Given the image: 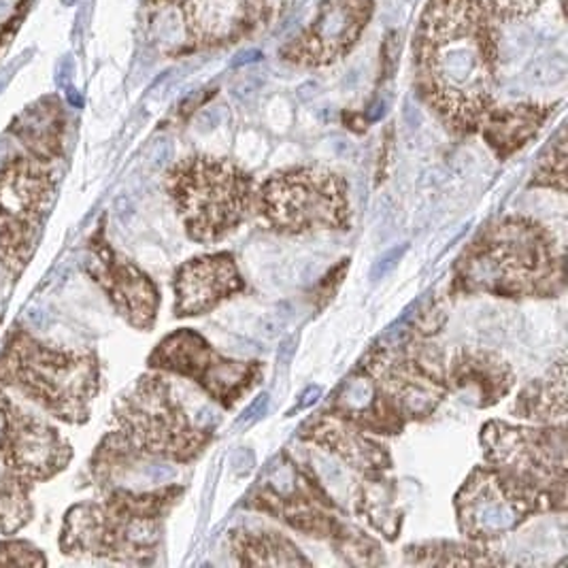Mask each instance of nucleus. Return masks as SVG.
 <instances>
[{"label":"nucleus","instance_id":"29","mask_svg":"<svg viewBox=\"0 0 568 568\" xmlns=\"http://www.w3.org/2000/svg\"><path fill=\"white\" fill-rule=\"evenodd\" d=\"M264 58V53L260 50H245V52H239L231 60V69H243V67H250V64H256Z\"/></svg>","mask_w":568,"mask_h":568},{"label":"nucleus","instance_id":"10","mask_svg":"<svg viewBox=\"0 0 568 568\" xmlns=\"http://www.w3.org/2000/svg\"><path fill=\"white\" fill-rule=\"evenodd\" d=\"M488 465L517 479L567 498V428H521L488 422L481 428Z\"/></svg>","mask_w":568,"mask_h":568},{"label":"nucleus","instance_id":"24","mask_svg":"<svg viewBox=\"0 0 568 568\" xmlns=\"http://www.w3.org/2000/svg\"><path fill=\"white\" fill-rule=\"evenodd\" d=\"M565 73H567V60H565L562 53H554V55L541 58L539 62H535L528 69V78H530V81H537V83H556V81L565 78Z\"/></svg>","mask_w":568,"mask_h":568},{"label":"nucleus","instance_id":"19","mask_svg":"<svg viewBox=\"0 0 568 568\" xmlns=\"http://www.w3.org/2000/svg\"><path fill=\"white\" fill-rule=\"evenodd\" d=\"M567 362L560 361L547 377L528 384L517 396L516 412L519 417L539 424H565L567 419Z\"/></svg>","mask_w":568,"mask_h":568},{"label":"nucleus","instance_id":"27","mask_svg":"<svg viewBox=\"0 0 568 568\" xmlns=\"http://www.w3.org/2000/svg\"><path fill=\"white\" fill-rule=\"evenodd\" d=\"M262 85H264V78L250 75V78L241 79V81L234 83L233 94L239 101L245 103V101H250V99H254L258 94Z\"/></svg>","mask_w":568,"mask_h":568},{"label":"nucleus","instance_id":"25","mask_svg":"<svg viewBox=\"0 0 568 568\" xmlns=\"http://www.w3.org/2000/svg\"><path fill=\"white\" fill-rule=\"evenodd\" d=\"M407 252H409V243H403V245H398V247L386 252L382 258L375 262V266H373V271H371V280H375V282L384 280L386 275H389V273L398 266V262L403 260V256H405Z\"/></svg>","mask_w":568,"mask_h":568},{"label":"nucleus","instance_id":"21","mask_svg":"<svg viewBox=\"0 0 568 568\" xmlns=\"http://www.w3.org/2000/svg\"><path fill=\"white\" fill-rule=\"evenodd\" d=\"M152 34L162 45H183L196 37L190 0H160L152 18Z\"/></svg>","mask_w":568,"mask_h":568},{"label":"nucleus","instance_id":"32","mask_svg":"<svg viewBox=\"0 0 568 568\" xmlns=\"http://www.w3.org/2000/svg\"><path fill=\"white\" fill-rule=\"evenodd\" d=\"M322 396V388L320 386H310V388L305 389L303 394H301V400L296 403V407L290 412V414H294V412H303V409H310L311 405H315L317 403V398Z\"/></svg>","mask_w":568,"mask_h":568},{"label":"nucleus","instance_id":"16","mask_svg":"<svg viewBox=\"0 0 568 568\" xmlns=\"http://www.w3.org/2000/svg\"><path fill=\"white\" fill-rule=\"evenodd\" d=\"M449 388L458 389L475 407H491L505 398L514 386L516 377L507 362L491 352L481 349H458L447 364Z\"/></svg>","mask_w":568,"mask_h":568},{"label":"nucleus","instance_id":"12","mask_svg":"<svg viewBox=\"0 0 568 568\" xmlns=\"http://www.w3.org/2000/svg\"><path fill=\"white\" fill-rule=\"evenodd\" d=\"M375 0H324L307 30L292 39L282 58L298 67H328L358 43L371 22Z\"/></svg>","mask_w":568,"mask_h":568},{"label":"nucleus","instance_id":"1","mask_svg":"<svg viewBox=\"0 0 568 568\" xmlns=\"http://www.w3.org/2000/svg\"><path fill=\"white\" fill-rule=\"evenodd\" d=\"M417 88L447 129L479 130L494 106L498 22L481 0H428L415 37Z\"/></svg>","mask_w":568,"mask_h":568},{"label":"nucleus","instance_id":"14","mask_svg":"<svg viewBox=\"0 0 568 568\" xmlns=\"http://www.w3.org/2000/svg\"><path fill=\"white\" fill-rule=\"evenodd\" d=\"M90 273L130 326L139 331H150L154 326L160 294L154 282L139 266L120 258L106 243H97Z\"/></svg>","mask_w":568,"mask_h":568},{"label":"nucleus","instance_id":"36","mask_svg":"<svg viewBox=\"0 0 568 568\" xmlns=\"http://www.w3.org/2000/svg\"><path fill=\"white\" fill-rule=\"evenodd\" d=\"M75 2H78V0H62V4H64V7H73Z\"/></svg>","mask_w":568,"mask_h":568},{"label":"nucleus","instance_id":"33","mask_svg":"<svg viewBox=\"0 0 568 568\" xmlns=\"http://www.w3.org/2000/svg\"><path fill=\"white\" fill-rule=\"evenodd\" d=\"M296 336H292V338H285L284 343L280 345V352H277V362L280 364H290L292 358H294V354H296Z\"/></svg>","mask_w":568,"mask_h":568},{"label":"nucleus","instance_id":"35","mask_svg":"<svg viewBox=\"0 0 568 568\" xmlns=\"http://www.w3.org/2000/svg\"><path fill=\"white\" fill-rule=\"evenodd\" d=\"M67 88H69V101L79 106V104H81V97H79L78 92H75L71 85H67Z\"/></svg>","mask_w":568,"mask_h":568},{"label":"nucleus","instance_id":"3","mask_svg":"<svg viewBox=\"0 0 568 568\" xmlns=\"http://www.w3.org/2000/svg\"><path fill=\"white\" fill-rule=\"evenodd\" d=\"M454 287L500 298L554 296L565 287V254L537 220L509 215L494 222L458 260Z\"/></svg>","mask_w":568,"mask_h":568},{"label":"nucleus","instance_id":"6","mask_svg":"<svg viewBox=\"0 0 568 568\" xmlns=\"http://www.w3.org/2000/svg\"><path fill=\"white\" fill-rule=\"evenodd\" d=\"M166 190L185 234L203 245L233 234L256 207L252 175L226 158H183L169 171Z\"/></svg>","mask_w":568,"mask_h":568},{"label":"nucleus","instance_id":"20","mask_svg":"<svg viewBox=\"0 0 568 568\" xmlns=\"http://www.w3.org/2000/svg\"><path fill=\"white\" fill-rule=\"evenodd\" d=\"M234 554L247 567H310V560L292 542L275 532H236Z\"/></svg>","mask_w":568,"mask_h":568},{"label":"nucleus","instance_id":"8","mask_svg":"<svg viewBox=\"0 0 568 568\" xmlns=\"http://www.w3.org/2000/svg\"><path fill=\"white\" fill-rule=\"evenodd\" d=\"M567 498L535 488L496 466H477L456 494L460 530L473 541H491L542 511H565Z\"/></svg>","mask_w":568,"mask_h":568},{"label":"nucleus","instance_id":"18","mask_svg":"<svg viewBox=\"0 0 568 568\" xmlns=\"http://www.w3.org/2000/svg\"><path fill=\"white\" fill-rule=\"evenodd\" d=\"M305 439L326 447L345 463L364 473H382L392 465L388 449L377 440L364 437L361 428L338 419L335 415H322L313 422Z\"/></svg>","mask_w":568,"mask_h":568},{"label":"nucleus","instance_id":"28","mask_svg":"<svg viewBox=\"0 0 568 568\" xmlns=\"http://www.w3.org/2000/svg\"><path fill=\"white\" fill-rule=\"evenodd\" d=\"M73 73H75V60H73V55L71 53H67V55H62L60 58V62H58V71H55V81L60 83V85H71V79H73Z\"/></svg>","mask_w":568,"mask_h":568},{"label":"nucleus","instance_id":"26","mask_svg":"<svg viewBox=\"0 0 568 568\" xmlns=\"http://www.w3.org/2000/svg\"><path fill=\"white\" fill-rule=\"evenodd\" d=\"M268 405H271V396L266 392L260 394L258 398L236 419V428H243V426L247 428V426L256 424L260 417H264V414L268 412Z\"/></svg>","mask_w":568,"mask_h":568},{"label":"nucleus","instance_id":"2","mask_svg":"<svg viewBox=\"0 0 568 568\" xmlns=\"http://www.w3.org/2000/svg\"><path fill=\"white\" fill-rule=\"evenodd\" d=\"M209 415L190 414L166 377H141L115 409V430L99 445L92 463L97 477L106 484L126 466L190 463L213 437Z\"/></svg>","mask_w":568,"mask_h":568},{"label":"nucleus","instance_id":"34","mask_svg":"<svg viewBox=\"0 0 568 568\" xmlns=\"http://www.w3.org/2000/svg\"><path fill=\"white\" fill-rule=\"evenodd\" d=\"M386 115V101H377V104L373 106V111L368 113V118H371V122H377V120H382Z\"/></svg>","mask_w":568,"mask_h":568},{"label":"nucleus","instance_id":"30","mask_svg":"<svg viewBox=\"0 0 568 568\" xmlns=\"http://www.w3.org/2000/svg\"><path fill=\"white\" fill-rule=\"evenodd\" d=\"M30 55H32V50H27V52L22 53L18 60H13V62H11V64L0 73V92L4 90V85H7V83L11 81V78L16 75V71H20V67H22V64H27Z\"/></svg>","mask_w":568,"mask_h":568},{"label":"nucleus","instance_id":"11","mask_svg":"<svg viewBox=\"0 0 568 568\" xmlns=\"http://www.w3.org/2000/svg\"><path fill=\"white\" fill-rule=\"evenodd\" d=\"M150 366L194 382L224 409H233L250 389L258 386L264 375L260 362L226 358L205 336L187 328L158 343L150 356Z\"/></svg>","mask_w":568,"mask_h":568},{"label":"nucleus","instance_id":"17","mask_svg":"<svg viewBox=\"0 0 568 568\" xmlns=\"http://www.w3.org/2000/svg\"><path fill=\"white\" fill-rule=\"evenodd\" d=\"M554 113V104L514 103L491 106L481 120L479 130L486 143L500 160L511 158L526 148Z\"/></svg>","mask_w":568,"mask_h":568},{"label":"nucleus","instance_id":"4","mask_svg":"<svg viewBox=\"0 0 568 568\" xmlns=\"http://www.w3.org/2000/svg\"><path fill=\"white\" fill-rule=\"evenodd\" d=\"M0 379L53 417L81 424L101 389V366L92 352L53 347L16 333L0 356Z\"/></svg>","mask_w":568,"mask_h":568},{"label":"nucleus","instance_id":"15","mask_svg":"<svg viewBox=\"0 0 568 568\" xmlns=\"http://www.w3.org/2000/svg\"><path fill=\"white\" fill-rule=\"evenodd\" d=\"M175 315L192 317L217 310L245 290V280L229 252L187 260L181 264L173 280Z\"/></svg>","mask_w":568,"mask_h":568},{"label":"nucleus","instance_id":"22","mask_svg":"<svg viewBox=\"0 0 568 568\" xmlns=\"http://www.w3.org/2000/svg\"><path fill=\"white\" fill-rule=\"evenodd\" d=\"M530 185L554 187L560 194L567 192V132L560 129L558 139L545 150L537 171L532 173Z\"/></svg>","mask_w":568,"mask_h":568},{"label":"nucleus","instance_id":"5","mask_svg":"<svg viewBox=\"0 0 568 568\" xmlns=\"http://www.w3.org/2000/svg\"><path fill=\"white\" fill-rule=\"evenodd\" d=\"M178 488L158 491L113 490L103 503L79 505L67 514L62 549L67 554L143 560L154 554L160 519L178 498Z\"/></svg>","mask_w":568,"mask_h":568},{"label":"nucleus","instance_id":"7","mask_svg":"<svg viewBox=\"0 0 568 568\" xmlns=\"http://www.w3.org/2000/svg\"><path fill=\"white\" fill-rule=\"evenodd\" d=\"M262 220L282 234H315L349 231V183L341 175L294 166L273 173L256 192Z\"/></svg>","mask_w":568,"mask_h":568},{"label":"nucleus","instance_id":"31","mask_svg":"<svg viewBox=\"0 0 568 568\" xmlns=\"http://www.w3.org/2000/svg\"><path fill=\"white\" fill-rule=\"evenodd\" d=\"M220 122H222V111L220 109H205L196 118V126L201 130H213Z\"/></svg>","mask_w":568,"mask_h":568},{"label":"nucleus","instance_id":"23","mask_svg":"<svg viewBox=\"0 0 568 568\" xmlns=\"http://www.w3.org/2000/svg\"><path fill=\"white\" fill-rule=\"evenodd\" d=\"M496 22H517L539 11L545 0H481Z\"/></svg>","mask_w":568,"mask_h":568},{"label":"nucleus","instance_id":"13","mask_svg":"<svg viewBox=\"0 0 568 568\" xmlns=\"http://www.w3.org/2000/svg\"><path fill=\"white\" fill-rule=\"evenodd\" d=\"M0 456L22 481L34 484L50 479L69 465L71 445L50 424L13 405Z\"/></svg>","mask_w":568,"mask_h":568},{"label":"nucleus","instance_id":"9","mask_svg":"<svg viewBox=\"0 0 568 568\" xmlns=\"http://www.w3.org/2000/svg\"><path fill=\"white\" fill-rule=\"evenodd\" d=\"M394 347L371 352L362 366L375 377L389 407L405 424L435 414L452 389L443 352L415 343H396Z\"/></svg>","mask_w":568,"mask_h":568}]
</instances>
